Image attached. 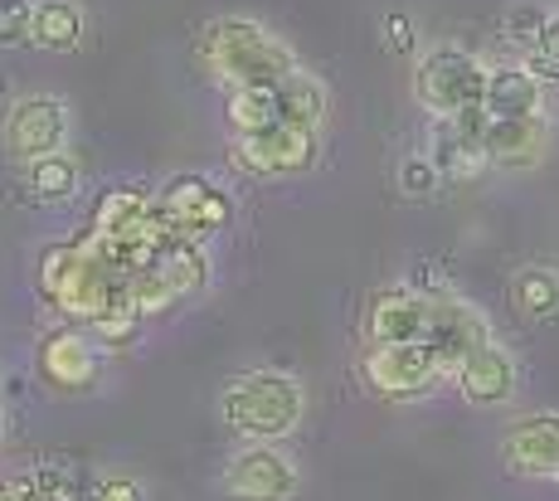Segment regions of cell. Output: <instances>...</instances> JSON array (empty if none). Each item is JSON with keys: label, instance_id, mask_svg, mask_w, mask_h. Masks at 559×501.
<instances>
[{"label": "cell", "instance_id": "cell-1", "mask_svg": "<svg viewBox=\"0 0 559 501\" xmlns=\"http://www.w3.org/2000/svg\"><path fill=\"white\" fill-rule=\"evenodd\" d=\"M195 59L224 88H277L297 73V55L249 15H219L195 35Z\"/></svg>", "mask_w": 559, "mask_h": 501}, {"label": "cell", "instance_id": "cell-2", "mask_svg": "<svg viewBox=\"0 0 559 501\" xmlns=\"http://www.w3.org/2000/svg\"><path fill=\"white\" fill-rule=\"evenodd\" d=\"M307 394L283 370H243L219 394V414L249 443H277L302 424Z\"/></svg>", "mask_w": 559, "mask_h": 501}, {"label": "cell", "instance_id": "cell-3", "mask_svg": "<svg viewBox=\"0 0 559 501\" xmlns=\"http://www.w3.org/2000/svg\"><path fill=\"white\" fill-rule=\"evenodd\" d=\"M39 287L59 312L93 322V312L107 302V293L117 287V278L107 273V263L88 243H49L39 253Z\"/></svg>", "mask_w": 559, "mask_h": 501}, {"label": "cell", "instance_id": "cell-4", "mask_svg": "<svg viewBox=\"0 0 559 501\" xmlns=\"http://www.w3.org/2000/svg\"><path fill=\"white\" fill-rule=\"evenodd\" d=\"M487 79L491 69L477 55L457 45H438L414 63V98L433 117H457L487 103Z\"/></svg>", "mask_w": 559, "mask_h": 501}, {"label": "cell", "instance_id": "cell-5", "mask_svg": "<svg viewBox=\"0 0 559 501\" xmlns=\"http://www.w3.org/2000/svg\"><path fill=\"white\" fill-rule=\"evenodd\" d=\"M360 380L380 399L404 404L433 394L448 380V370L428 341H370V350L360 356Z\"/></svg>", "mask_w": 559, "mask_h": 501}, {"label": "cell", "instance_id": "cell-6", "mask_svg": "<svg viewBox=\"0 0 559 501\" xmlns=\"http://www.w3.org/2000/svg\"><path fill=\"white\" fill-rule=\"evenodd\" d=\"M297 463L277 443H249L224 467V497L229 501H293L297 497Z\"/></svg>", "mask_w": 559, "mask_h": 501}, {"label": "cell", "instance_id": "cell-7", "mask_svg": "<svg viewBox=\"0 0 559 501\" xmlns=\"http://www.w3.org/2000/svg\"><path fill=\"white\" fill-rule=\"evenodd\" d=\"M69 142V108L53 93H25L5 112V152L15 162H39Z\"/></svg>", "mask_w": 559, "mask_h": 501}, {"label": "cell", "instance_id": "cell-8", "mask_svg": "<svg viewBox=\"0 0 559 501\" xmlns=\"http://www.w3.org/2000/svg\"><path fill=\"white\" fill-rule=\"evenodd\" d=\"M317 132L307 127H293V122H273L263 132H249L234 142V156H239L243 170L253 176H307L317 166Z\"/></svg>", "mask_w": 559, "mask_h": 501}, {"label": "cell", "instance_id": "cell-9", "mask_svg": "<svg viewBox=\"0 0 559 501\" xmlns=\"http://www.w3.org/2000/svg\"><path fill=\"white\" fill-rule=\"evenodd\" d=\"M156 205L176 229L195 234V239L204 229H224V224L234 219V200L224 195L219 186H210L204 176H170L166 186H160Z\"/></svg>", "mask_w": 559, "mask_h": 501}, {"label": "cell", "instance_id": "cell-10", "mask_svg": "<svg viewBox=\"0 0 559 501\" xmlns=\"http://www.w3.org/2000/svg\"><path fill=\"white\" fill-rule=\"evenodd\" d=\"M501 463L515 477H559V414L540 409L511 419L501 433Z\"/></svg>", "mask_w": 559, "mask_h": 501}, {"label": "cell", "instance_id": "cell-11", "mask_svg": "<svg viewBox=\"0 0 559 501\" xmlns=\"http://www.w3.org/2000/svg\"><path fill=\"white\" fill-rule=\"evenodd\" d=\"M515 356L501 341H481L467 360L457 366L453 385L457 394L472 404V409H501V404L515 399Z\"/></svg>", "mask_w": 559, "mask_h": 501}, {"label": "cell", "instance_id": "cell-12", "mask_svg": "<svg viewBox=\"0 0 559 501\" xmlns=\"http://www.w3.org/2000/svg\"><path fill=\"white\" fill-rule=\"evenodd\" d=\"M428 322H433V293L418 287H380L365 307L370 341H428Z\"/></svg>", "mask_w": 559, "mask_h": 501}, {"label": "cell", "instance_id": "cell-13", "mask_svg": "<svg viewBox=\"0 0 559 501\" xmlns=\"http://www.w3.org/2000/svg\"><path fill=\"white\" fill-rule=\"evenodd\" d=\"M481 341H491L487 322H481V317L472 312V307L462 302V297L433 293V322H428V346H433V356L443 360L448 380L457 375V366L481 346Z\"/></svg>", "mask_w": 559, "mask_h": 501}, {"label": "cell", "instance_id": "cell-14", "mask_svg": "<svg viewBox=\"0 0 559 501\" xmlns=\"http://www.w3.org/2000/svg\"><path fill=\"white\" fill-rule=\"evenodd\" d=\"M39 375L49 380L53 390H88L98 380V356H93V341L83 332H53L39 341Z\"/></svg>", "mask_w": 559, "mask_h": 501}, {"label": "cell", "instance_id": "cell-15", "mask_svg": "<svg viewBox=\"0 0 559 501\" xmlns=\"http://www.w3.org/2000/svg\"><path fill=\"white\" fill-rule=\"evenodd\" d=\"M545 146H550V127H545V117H491V127H487L491 166L531 170V166H540Z\"/></svg>", "mask_w": 559, "mask_h": 501}, {"label": "cell", "instance_id": "cell-16", "mask_svg": "<svg viewBox=\"0 0 559 501\" xmlns=\"http://www.w3.org/2000/svg\"><path fill=\"white\" fill-rule=\"evenodd\" d=\"M487 112L491 117H540L545 112V88L540 73L531 63H497L487 79Z\"/></svg>", "mask_w": 559, "mask_h": 501}, {"label": "cell", "instance_id": "cell-17", "mask_svg": "<svg viewBox=\"0 0 559 501\" xmlns=\"http://www.w3.org/2000/svg\"><path fill=\"white\" fill-rule=\"evenodd\" d=\"M83 29H88V15L79 0H35V39L29 45L49 49V55H69L83 45Z\"/></svg>", "mask_w": 559, "mask_h": 501}, {"label": "cell", "instance_id": "cell-18", "mask_svg": "<svg viewBox=\"0 0 559 501\" xmlns=\"http://www.w3.org/2000/svg\"><path fill=\"white\" fill-rule=\"evenodd\" d=\"M156 219V200L136 186H117L103 190L93 205V229L98 234H127V229H146Z\"/></svg>", "mask_w": 559, "mask_h": 501}, {"label": "cell", "instance_id": "cell-19", "mask_svg": "<svg viewBox=\"0 0 559 501\" xmlns=\"http://www.w3.org/2000/svg\"><path fill=\"white\" fill-rule=\"evenodd\" d=\"M79 180H83V170L69 152H49L39 162H25V190L39 205H59V200L79 195Z\"/></svg>", "mask_w": 559, "mask_h": 501}, {"label": "cell", "instance_id": "cell-20", "mask_svg": "<svg viewBox=\"0 0 559 501\" xmlns=\"http://www.w3.org/2000/svg\"><path fill=\"white\" fill-rule=\"evenodd\" d=\"M277 112H283V122L321 132V122H326V88H321V79H311L302 69L287 73L277 83Z\"/></svg>", "mask_w": 559, "mask_h": 501}, {"label": "cell", "instance_id": "cell-21", "mask_svg": "<svg viewBox=\"0 0 559 501\" xmlns=\"http://www.w3.org/2000/svg\"><path fill=\"white\" fill-rule=\"evenodd\" d=\"M142 302H136V293H132V283H117L112 293H107V302L93 312V322H83L88 326V336H98L107 341V346H127V341L136 336V326H142Z\"/></svg>", "mask_w": 559, "mask_h": 501}, {"label": "cell", "instance_id": "cell-22", "mask_svg": "<svg viewBox=\"0 0 559 501\" xmlns=\"http://www.w3.org/2000/svg\"><path fill=\"white\" fill-rule=\"evenodd\" d=\"M511 302H515V312L531 317V322L559 317V273L545 269V263H525L511 278Z\"/></svg>", "mask_w": 559, "mask_h": 501}, {"label": "cell", "instance_id": "cell-23", "mask_svg": "<svg viewBox=\"0 0 559 501\" xmlns=\"http://www.w3.org/2000/svg\"><path fill=\"white\" fill-rule=\"evenodd\" d=\"M433 162H438V170H443V176H453V180H467V176H477V170L487 166L491 156H487V146H481V142H472V136H462L453 122H443V117H438Z\"/></svg>", "mask_w": 559, "mask_h": 501}, {"label": "cell", "instance_id": "cell-24", "mask_svg": "<svg viewBox=\"0 0 559 501\" xmlns=\"http://www.w3.org/2000/svg\"><path fill=\"white\" fill-rule=\"evenodd\" d=\"M283 122L277 112V88H229V127L234 136L263 132V127Z\"/></svg>", "mask_w": 559, "mask_h": 501}, {"label": "cell", "instance_id": "cell-25", "mask_svg": "<svg viewBox=\"0 0 559 501\" xmlns=\"http://www.w3.org/2000/svg\"><path fill=\"white\" fill-rule=\"evenodd\" d=\"M35 39V0H0V49Z\"/></svg>", "mask_w": 559, "mask_h": 501}, {"label": "cell", "instance_id": "cell-26", "mask_svg": "<svg viewBox=\"0 0 559 501\" xmlns=\"http://www.w3.org/2000/svg\"><path fill=\"white\" fill-rule=\"evenodd\" d=\"M438 180H443V170H438L433 156H404L400 162V190L408 200H428L438 190Z\"/></svg>", "mask_w": 559, "mask_h": 501}, {"label": "cell", "instance_id": "cell-27", "mask_svg": "<svg viewBox=\"0 0 559 501\" xmlns=\"http://www.w3.org/2000/svg\"><path fill=\"white\" fill-rule=\"evenodd\" d=\"M531 69L540 73V79H559V10L540 25V35H535V59Z\"/></svg>", "mask_w": 559, "mask_h": 501}, {"label": "cell", "instance_id": "cell-28", "mask_svg": "<svg viewBox=\"0 0 559 501\" xmlns=\"http://www.w3.org/2000/svg\"><path fill=\"white\" fill-rule=\"evenodd\" d=\"M384 45L394 49V55H414L418 49V29H414V20L408 15H400V10H394V15H384Z\"/></svg>", "mask_w": 559, "mask_h": 501}, {"label": "cell", "instance_id": "cell-29", "mask_svg": "<svg viewBox=\"0 0 559 501\" xmlns=\"http://www.w3.org/2000/svg\"><path fill=\"white\" fill-rule=\"evenodd\" d=\"M88 501H146V492H142V482H132V477H98Z\"/></svg>", "mask_w": 559, "mask_h": 501}, {"label": "cell", "instance_id": "cell-30", "mask_svg": "<svg viewBox=\"0 0 559 501\" xmlns=\"http://www.w3.org/2000/svg\"><path fill=\"white\" fill-rule=\"evenodd\" d=\"M545 20H550V15H545L540 5H515V10H511V35L535 39V35H540V25H545Z\"/></svg>", "mask_w": 559, "mask_h": 501}, {"label": "cell", "instance_id": "cell-31", "mask_svg": "<svg viewBox=\"0 0 559 501\" xmlns=\"http://www.w3.org/2000/svg\"><path fill=\"white\" fill-rule=\"evenodd\" d=\"M39 497V477L15 473V477H0V501H35Z\"/></svg>", "mask_w": 559, "mask_h": 501}, {"label": "cell", "instance_id": "cell-32", "mask_svg": "<svg viewBox=\"0 0 559 501\" xmlns=\"http://www.w3.org/2000/svg\"><path fill=\"white\" fill-rule=\"evenodd\" d=\"M35 501H69V497H63V492H45V487H39V497Z\"/></svg>", "mask_w": 559, "mask_h": 501}, {"label": "cell", "instance_id": "cell-33", "mask_svg": "<svg viewBox=\"0 0 559 501\" xmlns=\"http://www.w3.org/2000/svg\"><path fill=\"white\" fill-rule=\"evenodd\" d=\"M0 443H5V409H0Z\"/></svg>", "mask_w": 559, "mask_h": 501}]
</instances>
